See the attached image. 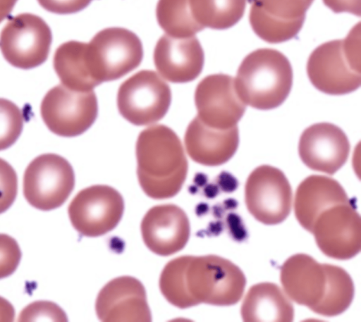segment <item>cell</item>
<instances>
[{
  "mask_svg": "<svg viewBox=\"0 0 361 322\" xmlns=\"http://www.w3.org/2000/svg\"><path fill=\"white\" fill-rule=\"evenodd\" d=\"M246 279L241 269L219 256H181L169 261L159 288L173 306L186 309L201 303L230 306L241 299Z\"/></svg>",
  "mask_w": 361,
  "mask_h": 322,
  "instance_id": "obj_1",
  "label": "cell"
},
{
  "mask_svg": "<svg viewBox=\"0 0 361 322\" xmlns=\"http://www.w3.org/2000/svg\"><path fill=\"white\" fill-rule=\"evenodd\" d=\"M135 153L137 175L144 192L154 199L174 197L187 177L188 163L182 142L164 125H154L139 135Z\"/></svg>",
  "mask_w": 361,
  "mask_h": 322,
  "instance_id": "obj_2",
  "label": "cell"
},
{
  "mask_svg": "<svg viewBox=\"0 0 361 322\" xmlns=\"http://www.w3.org/2000/svg\"><path fill=\"white\" fill-rule=\"evenodd\" d=\"M234 83L245 105L259 110L278 107L288 96L293 70L288 59L273 49H259L240 63Z\"/></svg>",
  "mask_w": 361,
  "mask_h": 322,
  "instance_id": "obj_3",
  "label": "cell"
},
{
  "mask_svg": "<svg viewBox=\"0 0 361 322\" xmlns=\"http://www.w3.org/2000/svg\"><path fill=\"white\" fill-rule=\"evenodd\" d=\"M87 57L92 75L100 85L121 78L135 69L143 58L140 38L123 27H108L87 43Z\"/></svg>",
  "mask_w": 361,
  "mask_h": 322,
  "instance_id": "obj_4",
  "label": "cell"
},
{
  "mask_svg": "<svg viewBox=\"0 0 361 322\" xmlns=\"http://www.w3.org/2000/svg\"><path fill=\"white\" fill-rule=\"evenodd\" d=\"M75 185L70 163L60 155L47 153L35 158L23 175V194L33 207L50 211L61 206Z\"/></svg>",
  "mask_w": 361,
  "mask_h": 322,
  "instance_id": "obj_5",
  "label": "cell"
},
{
  "mask_svg": "<svg viewBox=\"0 0 361 322\" xmlns=\"http://www.w3.org/2000/svg\"><path fill=\"white\" fill-rule=\"evenodd\" d=\"M171 101L169 85L156 72L140 70L119 87L117 106L121 115L135 125L158 122L167 113Z\"/></svg>",
  "mask_w": 361,
  "mask_h": 322,
  "instance_id": "obj_6",
  "label": "cell"
},
{
  "mask_svg": "<svg viewBox=\"0 0 361 322\" xmlns=\"http://www.w3.org/2000/svg\"><path fill=\"white\" fill-rule=\"evenodd\" d=\"M40 114L53 133L65 137L78 136L87 130L97 117V97L92 90L78 92L60 84L44 95Z\"/></svg>",
  "mask_w": 361,
  "mask_h": 322,
  "instance_id": "obj_7",
  "label": "cell"
},
{
  "mask_svg": "<svg viewBox=\"0 0 361 322\" xmlns=\"http://www.w3.org/2000/svg\"><path fill=\"white\" fill-rule=\"evenodd\" d=\"M51 41L47 23L38 16L25 13L8 20L0 34V49L11 66L27 70L45 62Z\"/></svg>",
  "mask_w": 361,
  "mask_h": 322,
  "instance_id": "obj_8",
  "label": "cell"
},
{
  "mask_svg": "<svg viewBox=\"0 0 361 322\" xmlns=\"http://www.w3.org/2000/svg\"><path fill=\"white\" fill-rule=\"evenodd\" d=\"M124 211L121 194L109 185H96L80 190L68 208L73 228L82 235L98 237L112 230Z\"/></svg>",
  "mask_w": 361,
  "mask_h": 322,
  "instance_id": "obj_9",
  "label": "cell"
},
{
  "mask_svg": "<svg viewBox=\"0 0 361 322\" xmlns=\"http://www.w3.org/2000/svg\"><path fill=\"white\" fill-rule=\"evenodd\" d=\"M293 194L284 173L275 167L262 165L250 174L245 186L247 210L265 225L283 222L289 215Z\"/></svg>",
  "mask_w": 361,
  "mask_h": 322,
  "instance_id": "obj_10",
  "label": "cell"
},
{
  "mask_svg": "<svg viewBox=\"0 0 361 322\" xmlns=\"http://www.w3.org/2000/svg\"><path fill=\"white\" fill-rule=\"evenodd\" d=\"M310 233L319 249L331 258L350 259L361 248V220L351 200L323 211Z\"/></svg>",
  "mask_w": 361,
  "mask_h": 322,
  "instance_id": "obj_11",
  "label": "cell"
},
{
  "mask_svg": "<svg viewBox=\"0 0 361 322\" xmlns=\"http://www.w3.org/2000/svg\"><path fill=\"white\" fill-rule=\"evenodd\" d=\"M195 103L200 120L221 130L236 126L246 109L236 92L234 78L222 73L208 75L198 83Z\"/></svg>",
  "mask_w": 361,
  "mask_h": 322,
  "instance_id": "obj_12",
  "label": "cell"
},
{
  "mask_svg": "<svg viewBox=\"0 0 361 322\" xmlns=\"http://www.w3.org/2000/svg\"><path fill=\"white\" fill-rule=\"evenodd\" d=\"M307 73L312 84L328 94L352 92L361 83L360 73L352 68L345 56L342 39L317 47L308 58Z\"/></svg>",
  "mask_w": 361,
  "mask_h": 322,
  "instance_id": "obj_13",
  "label": "cell"
},
{
  "mask_svg": "<svg viewBox=\"0 0 361 322\" xmlns=\"http://www.w3.org/2000/svg\"><path fill=\"white\" fill-rule=\"evenodd\" d=\"M280 279L289 299L317 313L327 294L328 264H319L306 254H296L283 264Z\"/></svg>",
  "mask_w": 361,
  "mask_h": 322,
  "instance_id": "obj_14",
  "label": "cell"
},
{
  "mask_svg": "<svg viewBox=\"0 0 361 322\" xmlns=\"http://www.w3.org/2000/svg\"><path fill=\"white\" fill-rule=\"evenodd\" d=\"M350 143L344 132L329 123L314 124L302 133L299 156L310 169L329 175L339 170L348 159Z\"/></svg>",
  "mask_w": 361,
  "mask_h": 322,
  "instance_id": "obj_15",
  "label": "cell"
},
{
  "mask_svg": "<svg viewBox=\"0 0 361 322\" xmlns=\"http://www.w3.org/2000/svg\"><path fill=\"white\" fill-rule=\"evenodd\" d=\"M102 321H151L145 287L132 276H120L106 283L95 303Z\"/></svg>",
  "mask_w": 361,
  "mask_h": 322,
  "instance_id": "obj_16",
  "label": "cell"
},
{
  "mask_svg": "<svg viewBox=\"0 0 361 322\" xmlns=\"http://www.w3.org/2000/svg\"><path fill=\"white\" fill-rule=\"evenodd\" d=\"M140 230L147 248L164 256L180 251L187 244L190 233L186 213L172 204L151 208L142 220Z\"/></svg>",
  "mask_w": 361,
  "mask_h": 322,
  "instance_id": "obj_17",
  "label": "cell"
},
{
  "mask_svg": "<svg viewBox=\"0 0 361 322\" xmlns=\"http://www.w3.org/2000/svg\"><path fill=\"white\" fill-rule=\"evenodd\" d=\"M204 51L195 36L174 37L167 34L157 41L154 63L162 78L173 83L194 80L204 66Z\"/></svg>",
  "mask_w": 361,
  "mask_h": 322,
  "instance_id": "obj_18",
  "label": "cell"
},
{
  "mask_svg": "<svg viewBox=\"0 0 361 322\" xmlns=\"http://www.w3.org/2000/svg\"><path fill=\"white\" fill-rule=\"evenodd\" d=\"M188 156L195 162L216 166L227 162L239 143L237 126L228 129L211 128L196 116L188 125L184 137Z\"/></svg>",
  "mask_w": 361,
  "mask_h": 322,
  "instance_id": "obj_19",
  "label": "cell"
},
{
  "mask_svg": "<svg viewBox=\"0 0 361 322\" xmlns=\"http://www.w3.org/2000/svg\"><path fill=\"white\" fill-rule=\"evenodd\" d=\"M350 200L338 181L312 175L303 180L296 190L295 215L301 226L310 233L315 219L323 211Z\"/></svg>",
  "mask_w": 361,
  "mask_h": 322,
  "instance_id": "obj_20",
  "label": "cell"
},
{
  "mask_svg": "<svg viewBox=\"0 0 361 322\" xmlns=\"http://www.w3.org/2000/svg\"><path fill=\"white\" fill-rule=\"evenodd\" d=\"M240 313L244 321H292L294 318L289 297L272 283L252 285L244 297Z\"/></svg>",
  "mask_w": 361,
  "mask_h": 322,
  "instance_id": "obj_21",
  "label": "cell"
},
{
  "mask_svg": "<svg viewBox=\"0 0 361 322\" xmlns=\"http://www.w3.org/2000/svg\"><path fill=\"white\" fill-rule=\"evenodd\" d=\"M87 43L68 41L56 50L54 68L61 85L78 92L92 91L99 84L94 80L87 61Z\"/></svg>",
  "mask_w": 361,
  "mask_h": 322,
  "instance_id": "obj_22",
  "label": "cell"
},
{
  "mask_svg": "<svg viewBox=\"0 0 361 322\" xmlns=\"http://www.w3.org/2000/svg\"><path fill=\"white\" fill-rule=\"evenodd\" d=\"M192 15L203 28L224 30L243 17L246 0H189Z\"/></svg>",
  "mask_w": 361,
  "mask_h": 322,
  "instance_id": "obj_23",
  "label": "cell"
},
{
  "mask_svg": "<svg viewBox=\"0 0 361 322\" xmlns=\"http://www.w3.org/2000/svg\"><path fill=\"white\" fill-rule=\"evenodd\" d=\"M156 16L161 28L174 37H192L204 29L194 19L189 0H159Z\"/></svg>",
  "mask_w": 361,
  "mask_h": 322,
  "instance_id": "obj_24",
  "label": "cell"
},
{
  "mask_svg": "<svg viewBox=\"0 0 361 322\" xmlns=\"http://www.w3.org/2000/svg\"><path fill=\"white\" fill-rule=\"evenodd\" d=\"M251 2L250 23L255 34L269 43H281L295 37L305 18L286 20L272 17Z\"/></svg>",
  "mask_w": 361,
  "mask_h": 322,
  "instance_id": "obj_25",
  "label": "cell"
},
{
  "mask_svg": "<svg viewBox=\"0 0 361 322\" xmlns=\"http://www.w3.org/2000/svg\"><path fill=\"white\" fill-rule=\"evenodd\" d=\"M329 283L326 296L317 314L334 316L344 312L354 297V285L350 275L343 268L329 264Z\"/></svg>",
  "mask_w": 361,
  "mask_h": 322,
  "instance_id": "obj_26",
  "label": "cell"
},
{
  "mask_svg": "<svg viewBox=\"0 0 361 322\" xmlns=\"http://www.w3.org/2000/svg\"><path fill=\"white\" fill-rule=\"evenodd\" d=\"M23 122L20 108L10 100L0 98V151L16 142L23 130Z\"/></svg>",
  "mask_w": 361,
  "mask_h": 322,
  "instance_id": "obj_27",
  "label": "cell"
},
{
  "mask_svg": "<svg viewBox=\"0 0 361 322\" xmlns=\"http://www.w3.org/2000/svg\"><path fill=\"white\" fill-rule=\"evenodd\" d=\"M314 0H251L269 16L286 20L305 18Z\"/></svg>",
  "mask_w": 361,
  "mask_h": 322,
  "instance_id": "obj_28",
  "label": "cell"
},
{
  "mask_svg": "<svg viewBox=\"0 0 361 322\" xmlns=\"http://www.w3.org/2000/svg\"><path fill=\"white\" fill-rule=\"evenodd\" d=\"M19 321H67L64 311L50 301H36L26 306L20 313Z\"/></svg>",
  "mask_w": 361,
  "mask_h": 322,
  "instance_id": "obj_29",
  "label": "cell"
},
{
  "mask_svg": "<svg viewBox=\"0 0 361 322\" xmlns=\"http://www.w3.org/2000/svg\"><path fill=\"white\" fill-rule=\"evenodd\" d=\"M21 250L11 236L0 233V279L13 274L21 259Z\"/></svg>",
  "mask_w": 361,
  "mask_h": 322,
  "instance_id": "obj_30",
  "label": "cell"
},
{
  "mask_svg": "<svg viewBox=\"0 0 361 322\" xmlns=\"http://www.w3.org/2000/svg\"><path fill=\"white\" fill-rule=\"evenodd\" d=\"M18 191L16 171L4 159L0 158V214L14 202Z\"/></svg>",
  "mask_w": 361,
  "mask_h": 322,
  "instance_id": "obj_31",
  "label": "cell"
},
{
  "mask_svg": "<svg viewBox=\"0 0 361 322\" xmlns=\"http://www.w3.org/2000/svg\"><path fill=\"white\" fill-rule=\"evenodd\" d=\"M342 40L343 51L348 63L354 70L360 73V23L355 25Z\"/></svg>",
  "mask_w": 361,
  "mask_h": 322,
  "instance_id": "obj_32",
  "label": "cell"
},
{
  "mask_svg": "<svg viewBox=\"0 0 361 322\" xmlns=\"http://www.w3.org/2000/svg\"><path fill=\"white\" fill-rule=\"evenodd\" d=\"M92 0H37L47 11L56 14H71L86 8Z\"/></svg>",
  "mask_w": 361,
  "mask_h": 322,
  "instance_id": "obj_33",
  "label": "cell"
},
{
  "mask_svg": "<svg viewBox=\"0 0 361 322\" xmlns=\"http://www.w3.org/2000/svg\"><path fill=\"white\" fill-rule=\"evenodd\" d=\"M323 2L334 13L348 12L360 16L361 0H323Z\"/></svg>",
  "mask_w": 361,
  "mask_h": 322,
  "instance_id": "obj_34",
  "label": "cell"
},
{
  "mask_svg": "<svg viewBox=\"0 0 361 322\" xmlns=\"http://www.w3.org/2000/svg\"><path fill=\"white\" fill-rule=\"evenodd\" d=\"M15 309L10 302L0 296V321H13Z\"/></svg>",
  "mask_w": 361,
  "mask_h": 322,
  "instance_id": "obj_35",
  "label": "cell"
},
{
  "mask_svg": "<svg viewBox=\"0 0 361 322\" xmlns=\"http://www.w3.org/2000/svg\"><path fill=\"white\" fill-rule=\"evenodd\" d=\"M18 0H0V23L11 12Z\"/></svg>",
  "mask_w": 361,
  "mask_h": 322,
  "instance_id": "obj_36",
  "label": "cell"
}]
</instances>
